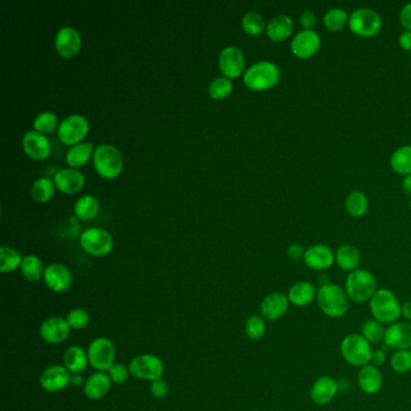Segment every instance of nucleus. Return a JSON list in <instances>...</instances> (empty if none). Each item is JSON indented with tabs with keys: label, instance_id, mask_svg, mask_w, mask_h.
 <instances>
[{
	"label": "nucleus",
	"instance_id": "1",
	"mask_svg": "<svg viewBox=\"0 0 411 411\" xmlns=\"http://www.w3.org/2000/svg\"><path fill=\"white\" fill-rule=\"evenodd\" d=\"M317 303L321 310L330 319H340L349 311L350 298L345 288L337 283H327L317 290Z\"/></svg>",
	"mask_w": 411,
	"mask_h": 411
},
{
	"label": "nucleus",
	"instance_id": "2",
	"mask_svg": "<svg viewBox=\"0 0 411 411\" xmlns=\"http://www.w3.org/2000/svg\"><path fill=\"white\" fill-rule=\"evenodd\" d=\"M370 311L374 320L383 325H393L402 316V305L392 291L381 288L370 299Z\"/></svg>",
	"mask_w": 411,
	"mask_h": 411
},
{
	"label": "nucleus",
	"instance_id": "3",
	"mask_svg": "<svg viewBox=\"0 0 411 411\" xmlns=\"http://www.w3.org/2000/svg\"><path fill=\"white\" fill-rule=\"evenodd\" d=\"M281 72L277 64L269 61H261L244 72V83L252 91H267L277 86Z\"/></svg>",
	"mask_w": 411,
	"mask_h": 411
},
{
	"label": "nucleus",
	"instance_id": "4",
	"mask_svg": "<svg viewBox=\"0 0 411 411\" xmlns=\"http://www.w3.org/2000/svg\"><path fill=\"white\" fill-rule=\"evenodd\" d=\"M378 291V283L373 274L365 269H356L348 275L345 292L350 301L364 303L370 301Z\"/></svg>",
	"mask_w": 411,
	"mask_h": 411
},
{
	"label": "nucleus",
	"instance_id": "5",
	"mask_svg": "<svg viewBox=\"0 0 411 411\" xmlns=\"http://www.w3.org/2000/svg\"><path fill=\"white\" fill-rule=\"evenodd\" d=\"M93 164L97 172L104 179H115L123 169V157L120 150L110 143H101L94 148Z\"/></svg>",
	"mask_w": 411,
	"mask_h": 411
},
{
	"label": "nucleus",
	"instance_id": "6",
	"mask_svg": "<svg viewBox=\"0 0 411 411\" xmlns=\"http://www.w3.org/2000/svg\"><path fill=\"white\" fill-rule=\"evenodd\" d=\"M349 28L359 38H373L383 28V19L377 10L359 8L350 14Z\"/></svg>",
	"mask_w": 411,
	"mask_h": 411
},
{
	"label": "nucleus",
	"instance_id": "7",
	"mask_svg": "<svg viewBox=\"0 0 411 411\" xmlns=\"http://www.w3.org/2000/svg\"><path fill=\"white\" fill-rule=\"evenodd\" d=\"M343 359L354 367H364L370 363L372 344L364 339L362 334H350L345 337L340 344Z\"/></svg>",
	"mask_w": 411,
	"mask_h": 411
},
{
	"label": "nucleus",
	"instance_id": "8",
	"mask_svg": "<svg viewBox=\"0 0 411 411\" xmlns=\"http://www.w3.org/2000/svg\"><path fill=\"white\" fill-rule=\"evenodd\" d=\"M80 245L87 254L96 257H103L112 251L114 239L108 230L98 227H91L82 232Z\"/></svg>",
	"mask_w": 411,
	"mask_h": 411
},
{
	"label": "nucleus",
	"instance_id": "9",
	"mask_svg": "<svg viewBox=\"0 0 411 411\" xmlns=\"http://www.w3.org/2000/svg\"><path fill=\"white\" fill-rule=\"evenodd\" d=\"M88 361L92 368L97 372H108L115 364L116 348L108 338H97L93 340L88 350Z\"/></svg>",
	"mask_w": 411,
	"mask_h": 411
},
{
	"label": "nucleus",
	"instance_id": "10",
	"mask_svg": "<svg viewBox=\"0 0 411 411\" xmlns=\"http://www.w3.org/2000/svg\"><path fill=\"white\" fill-rule=\"evenodd\" d=\"M90 130V122L80 114H72L66 117L58 127V138L66 145H77L81 143Z\"/></svg>",
	"mask_w": 411,
	"mask_h": 411
},
{
	"label": "nucleus",
	"instance_id": "11",
	"mask_svg": "<svg viewBox=\"0 0 411 411\" xmlns=\"http://www.w3.org/2000/svg\"><path fill=\"white\" fill-rule=\"evenodd\" d=\"M128 368L130 373L135 378L148 380L151 383L158 379H162L164 373L162 359L151 354H139L130 361Z\"/></svg>",
	"mask_w": 411,
	"mask_h": 411
},
{
	"label": "nucleus",
	"instance_id": "12",
	"mask_svg": "<svg viewBox=\"0 0 411 411\" xmlns=\"http://www.w3.org/2000/svg\"><path fill=\"white\" fill-rule=\"evenodd\" d=\"M321 38L314 29L301 32L293 37L291 41V52L299 59H309L320 51Z\"/></svg>",
	"mask_w": 411,
	"mask_h": 411
},
{
	"label": "nucleus",
	"instance_id": "13",
	"mask_svg": "<svg viewBox=\"0 0 411 411\" xmlns=\"http://www.w3.org/2000/svg\"><path fill=\"white\" fill-rule=\"evenodd\" d=\"M219 67L225 77L228 79L239 77L245 69L244 52L235 46H227L221 51Z\"/></svg>",
	"mask_w": 411,
	"mask_h": 411
},
{
	"label": "nucleus",
	"instance_id": "14",
	"mask_svg": "<svg viewBox=\"0 0 411 411\" xmlns=\"http://www.w3.org/2000/svg\"><path fill=\"white\" fill-rule=\"evenodd\" d=\"M70 325L67 319L53 316L43 321L40 325V337L48 344H62L70 335Z\"/></svg>",
	"mask_w": 411,
	"mask_h": 411
},
{
	"label": "nucleus",
	"instance_id": "15",
	"mask_svg": "<svg viewBox=\"0 0 411 411\" xmlns=\"http://www.w3.org/2000/svg\"><path fill=\"white\" fill-rule=\"evenodd\" d=\"M72 374L64 365H51L40 375V385L46 392L62 391L72 383Z\"/></svg>",
	"mask_w": 411,
	"mask_h": 411
},
{
	"label": "nucleus",
	"instance_id": "16",
	"mask_svg": "<svg viewBox=\"0 0 411 411\" xmlns=\"http://www.w3.org/2000/svg\"><path fill=\"white\" fill-rule=\"evenodd\" d=\"M81 35L79 30L74 27H62L58 29L56 38H54V45L57 52L64 58H72L77 56L80 48H81Z\"/></svg>",
	"mask_w": 411,
	"mask_h": 411
},
{
	"label": "nucleus",
	"instance_id": "17",
	"mask_svg": "<svg viewBox=\"0 0 411 411\" xmlns=\"http://www.w3.org/2000/svg\"><path fill=\"white\" fill-rule=\"evenodd\" d=\"M43 281L51 291L62 293L68 291L72 286V272L64 264H50L45 268Z\"/></svg>",
	"mask_w": 411,
	"mask_h": 411
},
{
	"label": "nucleus",
	"instance_id": "18",
	"mask_svg": "<svg viewBox=\"0 0 411 411\" xmlns=\"http://www.w3.org/2000/svg\"><path fill=\"white\" fill-rule=\"evenodd\" d=\"M303 259L308 268L322 272L333 265L335 262V254L330 246L316 244L305 250Z\"/></svg>",
	"mask_w": 411,
	"mask_h": 411
},
{
	"label": "nucleus",
	"instance_id": "19",
	"mask_svg": "<svg viewBox=\"0 0 411 411\" xmlns=\"http://www.w3.org/2000/svg\"><path fill=\"white\" fill-rule=\"evenodd\" d=\"M22 143H23L24 152L27 153L29 157L37 161H43L51 153V143L48 137L37 130L26 132L22 139Z\"/></svg>",
	"mask_w": 411,
	"mask_h": 411
},
{
	"label": "nucleus",
	"instance_id": "20",
	"mask_svg": "<svg viewBox=\"0 0 411 411\" xmlns=\"http://www.w3.org/2000/svg\"><path fill=\"white\" fill-rule=\"evenodd\" d=\"M53 182L58 191L66 194H74L81 191L85 185V177L79 169L75 168H64L54 174Z\"/></svg>",
	"mask_w": 411,
	"mask_h": 411
},
{
	"label": "nucleus",
	"instance_id": "21",
	"mask_svg": "<svg viewBox=\"0 0 411 411\" xmlns=\"http://www.w3.org/2000/svg\"><path fill=\"white\" fill-rule=\"evenodd\" d=\"M385 344L394 350L411 349L410 322H396L385 332Z\"/></svg>",
	"mask_w": 411,
	"mask_h": 411
},
{
	"label": "nucleus",
	"instance_id": "22",
	"mask_svg": "<svg viewBox=\"0 0 411 411\" xmlns=\"http://www.w3.org/2000/svg\"><path fill=\"white\" fill-rule=\"evenodd\" d=\"M290 301L282 292H273L264 298L261 304L262 317L268 321H275L286 315Z\"/></svg>",
	"mask_w": 411,
	"mask_h": 411
},
{
	"label": "nucleus",
	"instance_id": "23",
	"mask_svg": "<svg viewBox=\"0 0 411 411\" xmlns=\"http://www.w3.org/2000/svg\"><path fill=\"white\" fill-rule=\"evenodd\" d=\"M338 390V383L334 379L330 377H321L311 388V401L317 405H327L334 399Z\"/></svg>",
	"mask_w": 411,
	"mask_h": 411
},
{
	"label": "nucleus",
	"instance_id": "24",
	"mask_svg": "<svg viewBox=\"0 0 411 411\" xmlns=\"http://www.w3.org/2000/svg\"><path fill=\"white\" fill-rule=\"evenodd\" d=\"M294 30V22L288 14H277L269 21L265 32L275 43L285 41Z\"/></svg>",
	"mask_w": 411,
	"mask_h": 411
},
{
	"label": "nucleus",
	"instance_id": "25",
	"mask_svg": "<svg viewBox=\"0 0 411 411\" xmlns=\"http://www.w3.org/2000/svg\"><path fill=\"white\" fill-rule=\"evenodd\" d=\"M287 298L293 305L304 308L311 304L317 298V290L311 282L298 281L294 285H292Z\"/></svg>",
	"mask_w": 411,
	"mask_h": 411
},
{
	"label": "nucleus",
	"instance_id": "26",
	"mask_svg": "<svg viewBox=\"0 0 411 411\" xmlns=\"http://www.w3.org/2000/svg\"><path fill=\"white\" fill-rule=\"evenodd\" d=\"M111 380L109 375L103 372H96L87 379L83 392L87 398L92 401H98L106 397L111 388Z\"/></svg>",
	"mask_w": 411,
	"mask_h": 411
},
{
	"label": "nucleus",
	"instance_id": "27",
	"mask_svg": "<svg viewBox=\"0 0 411 411\" xmlns=\"http://www.w3.org/2000/svg\"><path fill=\"white\" fill-rule=\"evenodd\" d=\"M383 381V374L373 364H367L359 370V386L367 394L378 393L381 390Z\"/></svg>",
	"mask_w": 411,
	"mask_h": 411
},
{
	"label": "nucleus",
	"instance_id": "28",
	"mask_svg": "<svg viewBox=\"0 0 411 411\" xmlns=\"http://www.w3.org/2000/svg\"><path fill=\"white\" fill-rule=\"evenodd\" d=\"M335 263L338 264L341 270L345 272H354L359 269L361 263V254L359 249L354 245H341L335 251Z\"/></svg>",
	"mask_w": 411,
	"mask_h": 411
},
{
	"label": "nucleus",
	"instance_id": "29",
	"mask_svg": "<svg viewBox=\"0 0 411 411\" xmlns=\"http://www.w3.org/2000/svg\"><path fill=\"white\" fill-rule=\"evenodd\" d=\"M63 362H64V367L72 374H81L86 370L87 365L90 364L86 351L82 349L81 346H77V345L70 346L66 351Z\"/></svg>",
	"mask_w": 411,
	"mask_h": 411
},
{
	"label": "nucleus",
	"instance_id": "30",
	"mask_svg": "<svg viewBox=\"0 0 411 411\" xmlns=\"http://www.w3.org/2000/svg\"><path fill=\"white\" fill-rule=\"evenodd\" d=\"M93 152H94V148L90 141L79 143L68 148L66 161L70 168L77 169L85 166L90 161V158L93 157Z\"/></svg>",
	"mask_w": 411,
	"mask_h": 411
},
{
	"label": "nucleus",
	"instance_id": "31",
	"mask_svg": "<svg viewBox=\"0 0 411 411\" xmlns=\"http://www.w3.org/2000/svg\"><path fill=\"white\" fill-rule=\"evenodd\" d=\"M99 211V201L92 194H85L77 199L74 206V212L82 221L93 220Z\"/></svg>",
	"mask_w": 411,
	"mask_h": 411
},
{
	"label": "nucleus",
	"instance_id": "32",
	"mask_svg": "<svg viewBox=\"0 0 411 411\" xmlns=\"http://www.w3.org/2000/svg\"><path fill=\"white\" fill-rule=\"evenodd\" d=\"M391 168L394 172L403 177L411 175V145L397 148L391 156Z\"/></svg>",
	"mask_w": 411,
	"mask_h": 411
},
{
	"label": "nucleus",
	"instance_id": "33",
	"mask_svg": "<svg viewBox=\"0 0 411 411\" xmlns=\"http://www.w3.org/2000/svg\"><path fill=\"white\" fill-rule=\"evenodd\" d=\"M368 208V198L365 197L363 192H350L349 196L346 197V199H345V209L350 216L356 217V219L365 215Z\"/></svg>",
	"mask_w": 411,
	"mask_h": 411
},
{
	"label": "nucleus",
	"instance_id": "34",
	"mask_svg": "<svg viewBox=\"0 0 411 411\" xmlns=\"http://www.w3.org/2000/svg\"><path fill=\"white\" fill-rule=\"evenodd\" d=\"M349 19L350 14L346 12V10L333 8L328 10L323 16V24L327 30L337 33L349 26Z\"/></svg>",
	"mask_w": 411,
	"mask_h": 411
},
{
	"label": "nucleus",
	"instance_id": "35",
	"mask_svg": "<svg viewBox=\"0 0 411 411\" xmlns=\"http://www.w3.org/2000/svg\"><path fill=\"white\" fill-rule=\"evenodd\" d=\"M19 269L24 279H27L30 282L39 281L41 277H43V273H45L41 259L35 254H28L23 257Z\"/></svg>",
	"mask_w": 411,
	"mask_h": 411
},
{
	"label": "nucleus",
	"instance_id": "36",
	"mask_svg": "<svg viewBox=\"0 0 411 411\" xmlns=\"http://www.w3.org/2000/svg\"><path fill=\"white\" fill-rule=\"evenodd\" d=\"M23 257L21 256L17 250L1 246L0 248V272L1 273H11L16 269L21 268Z\"/></svg>",
	"mask_w": 411,
	"mask_h": 411
},
{
	"label": "nucleus",
	"instance_id": "37",
	"mask_svg": "<svg viewBox=\"0 0 411 411\" xmlns=\"http://www.w3.org/2000/svg\"><path fill=\"white\" fill-rule=\"evenodd\" d=\"M56 185L50 177H41L35 180L32 186V197L39 203H46L54 194Z\"/></svg>",
	"mask_w": 411,
	"mask_h": 411
},
{
	"label": "nucleus",
	"instance_id": "38",
	"mask_svg": "<svg viewBox=\"0 0 411 411\" xmlns=\"http://www.w3.org/2000/svg\"><path fill=\"white\" fill-rule=\"evenodd\" d=\"M241 27L250 35H261L267 29L263 16L259 12H248L241 19Z\"/></svg>",
	"mask_w": 411,
	"mask_h": 411
},
{
	"label": "nucleus",
	"instance_id": "39",
	"mask_svg": "<svg viewBox=\"0 0 411 411\" xmlns=\"http://www.w3.org/2000/svg\"><path fill=\"white\" fill-rule=\"evenodd\" d=\"M34 130L40 132L43 134L52 133L53 130H58V117L52 111H43L40 112L34 120Z\"/></svg>",
	"mask_w": 411,
	"mask_h": 411
},
{
	"label": "nucleus",
	"instance_id": "40",
	"mask_svg": "<svg viewBox=\"0 0 411 411\" xmlns=\"http://www.w3.org/2000/svg\"><path fill=\"white\" fill-rule=\"evenodd\" d=\"M361 332V334L363 335L364 339L367 340L369 344H378L385 338L386 330L379 321L368 320L364 322Z\"/></svg>",
	"mask_w": 411,
	"mask_h": 411
},
{
	"label": "nucleus",
	"instance_id": "41",
	"mask_svg": "<svg viewBox=\"0 0 411 411\" xmlns=\"http://www.w3.org/2000/svg\"><path fill=\"white\" fill-rule=\"evenodd\" d=\"M233 90V83L228 77H216L209 85V94L212 99H223L230 96Z\"/></svg>",
	"mask_w": 411,
	"mask_h": 411
},
{
	"label": "nucleus",
	"instance_id": "42",
	"mask_svg": "<svg viewBox=\"0 0 411 411\" xmlns=\"http://www.w3.org/2000/svg\"><path fill=\"white\" fill-rule=\"evenodd\" d=\"M265 322L262 316L252 315L250 316L248 321H246V325H245V332L248 338L251 340H259L263 338L265 334Z\"/></svg>",
	"mask_w": 411,
	"mask_h": 411
},
{
	"label": "nucleus",
	"instance_id": "43",
	"mask_svg": "<svg viewBox=\"0 0 411 411\" xmlns=\"http://www.w3.org/2000/svg\"><path fill=\"white\" fill-rule=\"evenodd\" d=\"M391 367L396 373L405 374L411 370V350H397L391 357Z\"/></svg>",
	"mask_w": 411,
	"mask_h": 411
},
{
	"label": "nucleus",
	"instance_id": "44",
	"mask_svg": "<svg viewBox=\"0 0 411 411\" xmlns=\"http://www.w3.org/2000/svg\"><path fill=\"white\" fill-rule=\"evenodd\" d=\"M67 321L72 330H83L90 323V314L85 309L77 308L68 314Z\"/></svg>",
	"mask_w": 411,
	"mask_h": 411
},
{
	"label": "nucleus",
	"instance_id": "45",
	"mask_svg": "<svg viewBox=\"0 0 411 411\" xmlns=\"http://www.w3.org/2000/svg\"><path fill=\"white\" fill-rule=\"evenodd\" d=\"M130 374V368H126V365L122 363H115L108 370V375L110 378L111 383H116V385L125 383Z\"/></svg>",
	"mask_w": 411,
	"mask_h": 411
},
{
	"label": "nucleus",
	"instance_id": "46",
	"mask_svg": "<svg viewBox=\"0 0 411 411\" xmlns=\"http://www.w3.org/2000/svg\"><path fill=\"white\" fill-rule=\"evenodd\" d=\"M150 391H151L153 397L162 399V398L167 397L168 393H169V385L163 379H158L151 383Z\"/></svg>",
	"mask_w": 411,
	"mask_h": 411
},
{
	"label": "nucleus",
	"instance_id": "47",
	"mask_svg": "<svg viewBox=\"0 0 411 411\" xmlns=\"http://www.w3.org/2000/svg\"><path fill=\"white\" fill-rule=\"evenodd\" d=\"M299 22H301V26L303 27V29H305V30H311V29L315 27L317 19H316V14H314L312 11L306 10V11H304V12L301 14Z\"/></svg>",
	"mask_w": 411,
	"mask_h": 411
},
{
	"label": "nucleus",
	"instance_id": "48",
	"mask_svg": "<svg viewBox=\"0 0 411 411\" xmlns=\"http://www.w3.org/2000/svg\"><path fill=\"white\" fill-rule=\"evenodd\" d=\"M399 22L407 32H411V3L403 6L399 12Z\"/></svg>",
	"mask_w": 411,
	"mask_h": 411
},
{
	"label": "nucleus",
	"instance_id": "49",
	"mask_svg": "<svg viewBox=\"0 0 411 411\" xmlns=\"http://www.w3.org/2000/svg\"><path fill=\"white\" fill-rule=\"evenodd\" d=\"M304 254H305V250L303 249L299 244L290 245L288 249H287V254H288V257L291 259H294V261L303 259V257H304Z\"/></svg>",
	"mask_w": 411,
	"mask_h": 411
},
{
	"label": "nucleus",
	"instance_id": "50",
	"mask_svg": "<svg viewBox=\"0 0 411 411\" xmlns=\"http://www.w3.org/2000/svg\"><path fill=\"white\" fill-rule=\"evenodd\" d=\"M385 362H386V354L383 350L373 351L372 357H370V364H373L375 367H380V365H383Z\"/></svg>",
	"mask_w": 411,
	"mask_h": 411
},
{
	"label": "nucleus",
	"instance_id": "51",
	"mask_svg": "<svg viewBox=\"0 0 411 411\" xmlns=\"http://www.w3.org/2000/svg\"><path fill=\"white\" fill-rule=\"evenodd\" d=\"M398 43L401 45V48L405 51H411V32L404 30L398 39Z\"/></svg>",
	"mask_w": 411,
	"mask_h": 411
},
{
	"label": "nucleus",
	"instance_id": "52",
	"mask_svg": "<svg viewBox=\"0 0 411 411\" xmlns=\"http://www.w3.org/2000/svg\"><path fill=\"white\" fill-rule=\"evenodd\" d=\"M402 188L404 193L411 198V175L404 177L402 182Z\"/></svg>",
	"mask_w": 411,
	"mask_h": 411
},
{
	"label": "nucleus",
	"instance_id": "53",
	"mask_svg": "<svg viewBox=\"0 0 411 411\" xmlns=\"http://www.w3.org/2000/svg\"><path fill=\"white\" fill-rule=\"evenodd\" d=\"M402 316L405 320L411 321V301H405L403 304Z\"/></svg>",
	"mask_w": 411,
	"mask_h": 411
},
{
	"label": "nucleus",
	"instance_id": "54",
	"mask_svg": "<svg viewBox=\"0 0 411 411\" xmlns=\"http://www.w3.org/2000/svg\"><path fill=\"white\" fill-rule=\"evenodd\" d=\"M82 378L80 374H72V385L77 386V385H81Z\"/></svg>",
	"mask_w": 411,
	"mask_h": 411
},
{
	"label": "nucleus",
	"instance_id": "55",
	"mask_svg": "<svg viewBox=\"0 0 411 411\" xmlns=\"http://www.w3.org/2000/svg\"><path fill=\"white\" fill-rule=\"evenodd\" d=\"M409 208H410V209H411V199H410V201H409Z\"/></svg>",
	"mask_w": 411,
	"mask_h": 411
}]
</instances>
